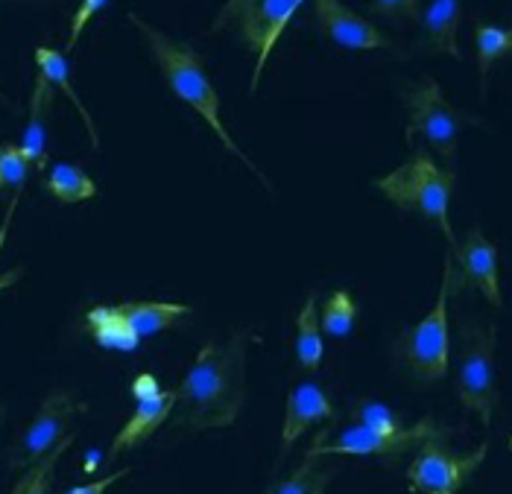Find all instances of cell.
I'll list each match as a JSON object with an SVG mask.
<instances>
[{
  "label": "cell",
  "instance_id": "cell-10",
  "mask_svg": "<svg viewBox=\"0 0 512 494\" xmlns=\"http://www.w3.org/2000/svg\"><path fill=\"white\" fill-rule=\"evenodd\" d=\"M489 442H480L472 454H457L445 439H428L407 468V483L416 494H460L466 480L486 462Z\"/></svg>",
  "mask_w": 512,
  "mask_h": 494
},
{
  "label": "cell",
  "instance_id": "cell-12",
  "mask_svg": "<svg viewBox=\"0 0 512 494\" xmlns=\"http://www.w3.org/2000/svg\"><path fill=\"white\" fill-rule=\"evenodd\" d=\"M451 258L457 261L451 290L474 287L492 307H504V299H501V272H498V246L480 228H469L466 231V237L451 249Z\"/></svg>",
  "mask_w": 512,
  "mask_h": 494
},
{
  "label": "cell",
  "instance_id": "cell-30",
  "mask_svg": "<svg viewBox=\"0 0 512 494\" xmlns=\"http://www.w3.org/2000/svg\"><path fill=\"white\" fill-rule=\"evenodd\" d=\"M129 471H132V468H120V471L109 474V477H100V480H94V483H88V486H77V489H71V492L65 494H106L115 483H120L123 477H129Z\"/></svg>",
  "mask_w": 512,
  "mask_h": 494
},
{
  "label": "cell",
  "instance_id": "cell-22",
  "mask_svg": "<svg viewBox=\"0 0 512 494\" xmlns=\"http://www.w3.org/2000/svg\"><path fill=\"white\" fill-rule=\"evenodd\" d=\"M44 190L62 205H77L97 196L94 179L77 164H53L50 173L44 176Z\"/></svg>",
  "mask_w": 512,
  "mask_h": 494
},
{
  "label": "cell",
  "instance_id": "cell-23",
  "mask_svg": "<svg viewBox=\"0 0 512 494\" xmlns=\"http://www.w3.org/2000/svg\"><path fill=\"white\" fill-rule=\"evenodd\" d=\"M474 47H477V74H480V94H486L489 71L512 56V27L477 24L474 27Z\"/></svg>",
  "mask_w": 512,
  "mask_h": 494
},
{
  "label": "cell",
  "instance_id": "cell-25",
  "mask_svg": "<svg viewBox=\"0 0 512 494\" xmlns=\"http://www.w3.org/2000/svg\"><path fill=\"white\" fill-rule=\"evenodd\" d=\"M74 433L68 436V439H62L53 451L47 456H41L39 462L33 465V468H27L24 471V477L15 483V489L9 494H50V489H53V474H56V465H59V459H62V454L74 445Z\"/></svg>",
  "mask_w": 512,
  "mask_h": 494
},
{
  "label": "cell",
  "instance_id": "cell-20",
  "mask_svg": "<svg viewBox=\"0 0 512 494\" xmlns=\"http://www.w3.org/2000/svg\"><path fill=\"white\" fill-rule=\"evenodd\" d=\"M36 65H39V74H44L74 106H77L79 117H82V123H85V129H88V138H91V147L94 150H100V135H97V126H94V120H91V112L85 109V103L79 100L77 88H74V82H71V68H68V59H65V53H59V50H53V47H36Z\"/></svg>",
  "mask_w": 512,
  "mask_h": 494
},
{
  "label": "cell",
  "instance_id": "cell-8",
  "mask_svg": "<svg viewBox=\"0 0 512 494\" xmlns=\"http://www.w3.org/2000/svg\"><path fill=\"white\" fill-rule=\"evenodd\" d=\"M451 430L442 427L434 416L419 418L416 424L410 427H401L393 433H378V430H369V427H349L340 433L337 442H319L305 456H398L407 454V451H419L428 439H448Z\"/></svg>",
  "mask_w": 512,
  "mask_h": 494
},
{
  "label": "cell",
  "instance_id": "cell-2",
  "mask_svg": "<svg viewBox=\"0 0 512 494\" xmlns=\"http://www.w3.org/2000/svg\"><path fill=\"white\" fill-rule=\"evenodd\" d=\"M129 24L144 36L150 53H153V59H156L158 71L164 76V82L170 85V91H173L182 103H188V106L214 129L217 141H220L226 150L232 152V155H237L261 182H267V176L261 173V167L252 164V158L237 147L235 141H232V135H229V129L223 126V117H220V94H217L214 82L208 79L205 62H202V56H199L197 50H194L191 44H182V41L170 38L167 33H161V30L153 27L150 21H144L138 12H129ZM267 185H270V182H267Z\"/></svg>",
  "mask_w": 512,
  "mask_h": 494
},
{
  "label": "cell",
  "instance_id": "cell-13",
  "mask_svg": "<svg viewBox=\"0 0 512 494\" xmlns=\"http://www.w3.org/2000/svg\"><path fill=\"white\" fill-rule=\"evenodd\" d=\"M314 21L319 33L346 50H390L393 38L360 18L340 0H314Z\"/></svg>",
  "mask_w": 512,
  "mask_h": 494
},
{
  "label": "cell",
  "instance_id": "cell-27",
  "mask_svg": "<svg viewBox=\"0 0 512 494\" xmlns=\"http://www.w3.org/2000/svg\"><path fill=\"white\" fill-rule=\"evenodd\" d=\"M352 418H357L360 427H369V430H378V433H393L401 430V416L390 410L387 404L381 401H369V398H360L352 404Z\"/></svg>",
  "mask_w": 512,
  "mask_h": 494
},
{
  "label": "cell",
  "instance_id": "cell-15",
  "mask_svg": "<svg viewBox=\"0 0 512 494\" xmlns=\"http://www.w3.org/2000/svg\"><path fill=\"white\" fill-rule=\"evenodd\" d=\"M460 21H463V0H431L425 15L419 18L422 30H419L413 50L460 59L463 56L460 44H457Z\"/></svg>",
  "mask_w": 512,
  "mask_h": 494
},
{
  "label": "cell",
  "instance_id": "cell-33",
  "mask_svg": "<svg viewBox=\"0 0 512 494\" xmlns=\"http://www.w3.org/2000/svg\"><path fill=\"white\" fill-rule=\"evenodd\" d=\"M0 100H3V94H0Z\"/></svg>",
  "mask_w": 512,
  "mask_h": 494
},
{
  "label": "cell",
  "instance_id": "cell-16",
  "mask_svg": "<svg viewBox=\"0 0 512 494\" xmlns=\"http://www.w3.org/2000/svg\"><path fill=\"white\" fill-rule=\"evenodd\" d=\"M53 100H56V85L44 74H39L36 82H33V94H30V117H27V129H24L21 150L27 152V158L33 161V167L41 170V173L47 167V135H50Z\"/></svg>",
  "mask_w": 512,
  "mask_h": 494
},
{
  "label": "cell",
  "instance_id": "cell-17",
  "mask_svg": "<svg viewBox=\"0 0 512 494\" xmlns=\"http://www.w3.org/2000/svg\"><path fill=\"white\" fill-rule=\"evenodd\" d=\"M85 331L100 348L109 351H135L141 345L138 331L129 325L118 304H97L85 313Z\"/></svg>",
  "mask_w": 512,
  "mask_h": 494
},
{
  "label": "cell",
  "instance_id": "cell-26",
  "mask_svg": "<svg viewBox=\"0 0 512 494\" xmlns=\"http://www.w3.org/2000/svg\"><path fill=\"white\" fill-rule=\"evenodd\" d=\"M328 480H331V471H316V459L305 456V462L267 494H322Z\"/></svg>",
  "mask_w": 512,
  "mask_h": 494
},
{
  "label": "cell",
  "instance_id": "cell-7",
  "mask_svg": "<svg viewBox=\"0 0 512 494\" xmlns=\"http://www.w3.org/2000/svg\"><path fill=\"white\" fill-rule=\"evenodd\" d=\"M498 325L463 322L460 328V369H457V398L463 410L480 418L483 427L492 424L498 410V378H495Z\"/></svg>",
  "mask_w": 512,
  "mask_h": 494
},
{
  "label": "cell",
  "instance_id": "cell-29",
  "mask_svg": "<svg viewBox=\"0 0 512 494\" xmlns=\"http://www.w3.org/2000/svg\"><path fill=\"white\" fill-rule=\"evenodd\" d=\"M106 3H109V0H82V3H79L74 18H71V36H68V47H65L68 53L77 47V41L82 38V33H85V27L91 24V18H94Z\"/></svg>",
  "mask_w": 512,
  "mask_h": 494
},
{
  "label": "cell",
  "instance_id": "cell-11",
  "mask_svg": "<svg viewBox=\"0 0 512 494\" xmlns=\"http://www.w3.org/2000/svg\"><path fill=\"white\" fill-rule=\"evenodd\" d=\"M132 398H135V413L118 430V436L109 445L106 462H115L120 454L135 451L138 445H144L161 424H167V418L176 410V389H161L153 375H138L132 380Z\"/></svg>",
  "mask_w": 512,
  "mask_h": 494
},
{
  "label": "cell",
  "instance_id": "cell-24",
  "mask_svg": "<svg viewBox=\"0 0 512 494\" xmlns=\"http://www.w3.org/2000/svg\"><path fill=\"white\" fill-rule=\"evenodd\" d=\"M357 316H360V307L352 299V293L349 290H331L322 299V307H319L322 334H328L334 340H346L355 331Z\"/></svg>",
  "mask_w": 512,
  "mask_h": 494
},
{
  "label": "cell",
  "instance_id": "cell-14",
  "mask_svg": "<svg viewBox=\"0 0 512 494\" xmlns=\"http://www.w3.org/2000/svg\"><path fill=\"white\" fill-rule=\"evenodd\" d=\"M337 407L325 395V389L314 380H302L287 392L284 404V427H281V456L290 454V448L319 421H334Z\"/></svg>",
  "mask_w": 512,
  "mask_h": 494
},
{
  "label": "cell",
  "instance_id": "cell-3",
  "mask_svg": "<svg viewBox=\"0 0 512 494\" xmlns=\"http://www.w3.org/2000/svg\"><path fill=\"white\" fill-rule=\"evenodd\" d=\"M454 185H457V173L451 167H439L425 150H416L407 164L375 179V188L381 190L398 211H410V214L425 217L428 223H436L445 234V240L451 243V249L457 246L454 231H451V217H448Z\"/></svg>",
  "mask_w": 512,
  "mask_h": 494
},
{
  "label": "cell",
  "instance_id": "cell-19",
  "mask_svg": "<svg viewBox=\"0 0 512 494\" xmlns=\"http://www.w3.org/2000/svg\"><path fill=\"white\" fill-rule=\"evenodd\" d=\"M30 167H33V161L27 158V152L21 150L18 144H0V196L6 199V217H3V226H0V246H3V237H6L9 223H12L15 205H18V199L24 193Z\"/></svg>",
  "mask_w": 512,
  "mask_h": 494
},
{
  "label": "cell",
  "instance_id": "cell-6",
  "mask_svg": "<svg viewBox=\"0 0 512 494\" xmlns=\"http://www.w3.org/2000/svg\"><path fill=\"white\" fill-rule=\"evenodd\" d=\"M454 284V258H445L442 287L431 313L413 328L401 331L395 340V357L407 366V372L422 383H436L448 375L451 337H448V296Z\"/></svg>",
  "mask_w": 512,
  "mask_h": 494
},
{
  "label": "cell",
  "instance_id": "cell-21",
  "mask_svg": "<svg viewBox=\"0 0 512 494\" xmlns=\"http://www.w3.org/2000/svg\"><path fill=\"white\" fill-rule=\"evenodd\" d=\"M325 357V345H322V325H319V307H316V293H311L299 316H296V360L302 372H319Z\"/></svg>",
  "mask_w": 512,
  "mask_h": 494
},
{
  "label": "cell",
  "instance_id": "cell-9",
  "mask_svg": "<svg viewBox=\"0 0 512 494\" xmlns=\"http://www.w3.org/2000/svg\"><path fill=\"white\" fill-rule=\"evenodd\" d=\"M79 413H85V404L68 389H53L41 401L39 413L27 424V430L18 436L12 454H9V468L12 471H27L47 456L62 439L71 436V424Z\"/></svg>",
  "mask_w": 512,
  "mask_h": 494
},
{
  "label": "cell",
  "instance_id": "cell-28",
  "mask_svg": "<svg viewBox=\"0 0 512 494\" xmlns=\"http://www.w3.org/2000/svg\"><path fill=\"white\" fill-rule=\"evenodd\" d=\"M369 12L378 15V18H387L398 27L404 24H416L422 18V6L419 0H372L369 3Z\"/></svg>",
  "mask_w": 512,
  "mask_h": 494
},
{
  "label": "cell",
  "instance_id": "cell-31",
  "mask_svg": "<svg viewBox=\"0 0 512 494\" xmlns=\"http://www.w3.org/2000/svg\"><path fill=\"white\" fill-rule=\"evenodd\" d=\"M21 278H24V266H12V269H6V272L0 275V293H3V290H9V287H15Z\"/></svg>",
  "mask_w": 512,
  "mask_h": 494
},
{
  "label": "cell",
  "instance_id": "cell-5",
  "mask_svg": "<svg viewBox=\"0 0 512 494\" xmlns=\"http://www.w3.org/2000/svg\"><path fill=\"white\" fill-rule=\"evenodd\" d=\"M401 103H404V109H407V129H404V138L413 141L416 135H422V138L445 158V164L454 170L460 132H463L466 126H480V120H477L474 114L451 106L434 76H425V79H419V82H407V85L401 88Z\"/></svg>",
  "mask_w": 512,
  "mask_h": 494
},
{
  "label": "cell",
  "instance_id": "cell-32",
  "mask_svg": "<svg viewBox=\"0 0 512 494\" xmlns=\"http://www.w3.org/2000/svg\"><path fill=\"white\" fill-rule=\"evenodd\" d=\"M3 416H6V410H3V407H0V421H3Z\"/></svg>",
  "mask_w": 512,
  "mask_h": 494
},
{
  "label": "cell",
  "instance_id": "cell-1",
  "mask_svg": "<svg viewBox=\"0 0 512 494\" xmlns=\"http://www.w3.org/2000/svg\"><path fill=\"white\" fill-rule=\"evenodd\" d=\"M249 331H237L226 342H205L188 375L176 386L173 427L220 430L232 427L246 401V354Z\"/></svg>",
  "mask_w": 512,
  "mask_h": 494
},
{
  "label": "cell",
  "instance_id": "cell-4",
  "mask_svg": "<svg viewBox=\"0 0 512 494\" xmlns=\"http://www.w3.org/2000/svg\"><path fill=\"white\" fill-rule=\"evenodd\" d=\"M305 0H226L211 21V33L235 36L249 53H255V74L249 82V91L255 94L261 85V74L270 62V53L276 50L278 38L284 36L287 24L299 12Z\"/></svg>",
  "mask_w": 512,
  "mask_h": 494
},
{
  "label": "cell",
  "instance_id": "cell-18",
  "mask_svg": "<svg viewBox=\"0 0 512 494\" xmlns=\"http://www.w3.org/2000/svg\"><path fill=\"white\" fill-rule=\"evenodd\" d=\"M118 307L123 310V316L129 319V325L138 331L141 340L176 328L191 313V307L182 302H123Z\"/></svg>",
  "mask_w": 512,
  "mask_h": 494
}]
</instances>
